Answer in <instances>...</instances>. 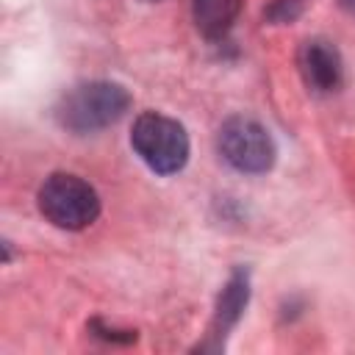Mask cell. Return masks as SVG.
<instances>
[{"label":"cell","mask_w":355,"mask_h":355,"mask_svg":"<svg viewBox=\"0 0 355 355\" xmlns=\"http://www.w3.org/2000/svg\"><path fill=\"white\" fill-rule=\"evenodd\" d=\"M130 105V94L125 86L114 80H89L78 83L55 105V119L61 128L72 133H94L114 125Z\"/></svg>","instance_id":"obj_1"},{"label":"cell","mask_w":355,"mask_h":355,"mask_svg":"<svg viewBox=\"0 0 355 355\" xmlns=\"http://www.w3.org/2000/svg\"><path fill=\"white\" fill-rule=\"evenodd\" d=\"M130 144L139 153V158L158 175H175L189 161V136L183 125L158 111L136 116Z\"/></svg>","instance_id":"obj_2"},{"label":"cell","mask_w":355,"mask_h":355,"mask_svg":"<svg viewBox=\"0 0 355 355\" xmlns=\"http://www.w3.org/2000/svg\"><path fill=\"white\" fill-rule=\"evenodd\" d=\"M39 211L61 230H83L100 216V197L83 178L55 172L39 189Z\"/></svg>","instance_id":"obj_3"},{"label":"cell","mask_w":355,"mask_h":355,"mask_svg":"<svg viewBox=\"0 0 355 355\" xmlns=\"http://www.w3.org/2000/svg\"><path fill=\"white\" fill-rule=\"evenodd\" d=\"M219 155L239 172L261 175L275 164V141L269 130L250 116H230L216 136Z\"/></svg>","instance_id":"obj_4"},{"label":"cell","mask_w":355,"mask_h":355,"mask_svg":"<svg viewBox=\"0 0 355 355\" xmlns=\"http://www.w3.org/2000/svg\"><path fill=\"white\" fill-rule=\"evenodd\" d=\"M297 64H300V75L311 92L327 94V92H336L341 86L344 64H341L338 50L327 39H308L300 47Z\"/></svg>","instance_id":"obj_5"},{"label":"cell","mask_w":355,"mask_h":355,"mask_svg":"<svg viewBox=\"0 0 355 355\" xmlns=\"http://www.w3.org/2000/svg\"><path fill=\"white\" fill-rule=\"evenodd\" d=\"M244 0H194V25L205 39H225L241 14Z\"/></svg>","instance_id":"obj_6"},{"label":"cell","mask_w":355,"mask_h":355,"mask_svg":"<svg viewBox=\"0 0 355 355\" xmlns=\"http://www.w3.org/2000/svg\"><path fill=\"white\" fill-rule=\"evenodd\" d=\"M247 297H250V283H247V272H233L230 280L225 283L222 294H219V302H216V319H214V333L216 336H225L241 316L244 305H247Z\"/></svg>","instance_id":"obj_7"},{"label":"cell","mask_w":355,"mask_h":355,"mask_svg":"<svg viewBox=\"0 0 355 355\" xmlns=\"http://www.w3.org/2000/svg\"><path fill=\"white\" fill-rule=\"evenodd\" d=\"M341 6H344L347 11H352V14H355V0H341Z\"/></svg>","instance_id":"obj_8"}]
</instances>
